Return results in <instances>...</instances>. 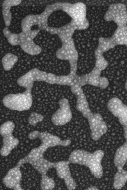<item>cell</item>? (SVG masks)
<instances>
[{"label":"cell","mask_w":127,"mask_h":190,"mask_svg":"<svg viewBox=\"0 0 127 190\" xmlns=\"http://www.w3.org/2000/svg\"><path fill=\"white\" fill-rule=\"evenodd\" d=\"M60 10L71 18L69 23L76 30H85L89 27V22L86 18V7L84 3L60 2Z\"/></svg>","instance_id":"6da1fadb"},{"label":"cell","mask_w":127,"mask_h":190,"mask_svg":"<svg viewBox=\"0 0 127 190\" xmlns=\"http://www.w3.org/2000/svg\"><path fill=\"white\" fill-rule=\"evenodd\" d=\"M57 76L34 68L18 78L17 82L19 85L26 89L32 90L35 81H44L50 84H56Z\"/></svg>","instance_id":"7a4b0ae2"},{"label":"cell","mask_w":127,"mask_h":190,"mask_svg":"<svg viewBox=\"0 0 127 190\" xmlns=\"http://www.w3.org/2000/svg\"><path fill=\"white\" fill-rule=\"evenodd\" d=\"M59 10L60 2L48 5L41 14H30L25 17L22 20V26L27 30H31L32 27L35 25L38 26V29L44 30L48 26V19L50 15L54 12Z\"/></svg>","instance_id":"3957f363"},{"label":"cell","mask_w":127,"mask_h":190,"mask_svg":"<svg viewBox=\"0 0 127 190\" xmlns=\"http://www.w3.org/2000/svg\"><path fill=\"white\" fill-rule=\"evenodd\" d=\"M2 101L4 106L11 110H27L32 104V90L26 89L23 93L9 94L3 98Z\"/></svg>","instance_id":"277c9868"},{"label":"cell","mask_w":127,"mask_h":190,"mask_svg":"<svg viewBox=\"0 0 127 190\" xmlns=\"http://www.w3.org/2000/svg\"><path fill=\"white\" fill-rule=\"evenodd\" d=\"M62 47L57 51L56 54L59 59L68 61L70 72L76 73L78 54L73 39L62 43Z\"/></svg>","instance_id":"5b68a950"},{"label":"cell","mask_w":127,"mask_h":190,"mask_svg":"<svg viewBox=\"0 0 127 190\" xmlns=\"http://www.w3.org/2000/svg\"><path fill=\"white\" fill-rule=\"evenodd\" d=\"M104 18L106 21H113L118 27L127 26V9L126 6L122 3L110 4L104 16Z\"/></svg>","instance_id":"8992f818"},{"label":"cell","mask_w":127,"mask_h":190,"mask_svg":"<svg viewBox=\"0 0 127 190\" xmlns=\"http://www.w3.org/2000/svg\"><path fill=\"white\" fill-rule=\"evenodd\" d=\"M59 108L52 115L51 120L53 124L61 126L70 121L72 115L68 100L66 98L62 99L59 101Z\"/></svg>","instance_id":"52a82bcc"},{"label":"cell","mask_w":127,"mask_h":190,"mask_svg":"<svg viewBox=\"0 0 127 190\" xmlns=\"http://www.w3.org/2000/svg\"><path fill=\"white\" fill-rule=\"evenodd\" d=\"M87 120L91 137L93 140L97 141L107 132L108 128L106 124L98 113H93Z\"/></svg>","instance_id":"ba28073f"},{"label":"cell","mask_w":127,"mask_h":190,"mask_svg":"<svg viewBox=\"0 0 127 190\" xmlns=\"http://www.w3.org/2000/svg\"><path fill=\"white\" fill-rule=\"evenodd\" d=\"M109 111L118 119L123 127L127 126V106L118 98L110 99L107 104Z\"/></svg>","instance_id":"9c48e42d"},{"label":"cell","mask_w":127,"mask_h":190,"mask_svg":"<svg viewBox=\"0 0 127 190\" xmlns=\"http://www.w3.org/2000/svg\"><path fill=\"white\" fill-rule=\"evenodd\" d=\"M68 161H62L54 163V168L56 169L58 177L64 180L67 188L69 190H74L77 187L76 184L71 176Z\"/></svg>","instance_id":"30bf717a"},{"label":"cell","mask_w":127,"mask_h":190,"mask_svg":"<svg viewBox=\"0 0 127 190\" xmlns=\"http://www.w3.org/2000/svg\"><path fill=\"white\" fill-rule=\"evenodd\" d=\"M21 165L17 163L10 169L3 179V182L7 188L14 190H22L20 182L22 175L20 169Z\"/></svg>","instance_id":"8fae6325"},{"label":"cell","mask_w":127,"mask_h":190,"mask_svg":"<svg viewBox=\"0 0 127 190\" xmlns=\"http://www.w3.org/2000/svg\"><path fill=\"white\" fill-rule=\"evenodd\" d=\"M38 138L41 140V144L47 147L60 146L67 147L71 143L70 139L62 140L58 136L52 135L47 131L39 132Z\"/></svg>","instance_id":"7c38bea8"},{"label":"cell","mask_w":127,"mask_h":190,"mask_svg":"<svg viewBox=\"0 0 127 190\" xmlns=\"http://www.w3.org/2000/svg\"><path fill=\"white\" fill-rule=\"evenodd\" d=\"M86 75L79 76L76 73H69L67 75L58 76L56 84L63 86H72L78 84L82 86L87 84Z\"/></svg>","instance_id":"4fadbf2b"},{"label":"cell","mask_w":127,"mask_h":190,"mask_svg":"<svg viewBox=\"0 0 127 190\" xmlns=\"http://www.w3.org/2000/svg\"><path fill=\"white\" fill-rule=\"evenodd\" d=\"M101 72L94 67L90 73L87 74L88 84L99 87L102 89L107 88L109 82L107 78L101 76Z\"/></svg>","instance_id":"5bb4252c"},{"label":"cell","mask_w":127,"mask_h":190,"mask_svg":"<svg viewBox=\"0 0 127 190\" xmlns=\"http://www.w3.org/2000/svg\"><path fill=\"white\" fill-rule=\"evenodd\" d=\"M2 136L3 144L0 149V153L2 156L6 157L17 146L19 141L18 139L13 136L12 133L7 134Z\"/></svg>","instance_id":"9a60e30c"},{"label":"cell","mask_w":127,"mask_h":190,"mask_svg":"<svg viewBox=\"0 0 127 190\" xmlns=\"http://www.w3.org/2000/svg\"><path fill=\"white\" fill-rule=\"evenodd\" d=\"M95 157L93 163L89 169L92 174L96 178H100L103 176V168L102 160L104 155V151L98 150L94 152Z\"/></svg>","instance_id":"2e32d148"},{"label":"cell","mask_w":127,"mask_h":190,"mask_svg":"<svg viewBox=\"0 0 127 190\" xmlns=\"http://www.w3.org/2000/svg\"><path fill=\"white\" fill-rule=\"evenodd\" d=\"M21 0H5L2 4V14L6 27L10 26L12 20L11 9L12 7L17 6L21 2Z\"/></svg>","instance_id":"e0dca14e"},{"label":"cell","mask_w":127,"mask_h":190,"mask_svg":"<svg viewBox=\"0 0 127 190\" xmlns=\"http://www.w3.org/2000/svg\"><path fill=\"white\" fill-rule=\"evenodd\" d=\"M76 109L81 112L84 117L87 119L92 115L86 97L84 92L76 96Z\"/></svg>","instance_id":"ac0fdd59"},{"label":"cell","mask_w":127,"mask_h":190,"mask_svg":"<svg viewBox=\"0 0 127 190\" xmlns=\"http://www.w3.org/2000/svg\"><path fill=\"white\" fill-rule=\"evenodd\" d=\"M127 161V141L116 150L115 153L114 163L118 169L123 168Z\"/></svg>","instance_id":"d6986e66"},{"label":"cell","mask_w":127,"mask_h":190,"mask_svg":"<svg viewBox=\"0 0 127 190\" xmlns=\"http://www.w3.org/2000/svg\"><path fill=\"white\" fill-rule=\"evenodd\" d=\"M31 164L38 172L42 175L46 174L50 169L54 167V163L48 161L43 156L36 159Z\"/></svg>","instance_id":"ffe728a7"},{"label":"cell","mask_w":127,"mask_h":190,"mask_svg":"<svg viewBox=\"0 0 127 190\" xmlns=\"http://www.w3.org/2000/svg\"><path fill=\"white\" fill-rule=\"evenodd\" d=\"M111 37L116 46L124 45L127 47V26L118 27Z\"/></svg>","instance_id":"44dd1931"},{"label":"cell","mask_w":127,"mask_h":190,"mask_svg":"<svg viewBox=\"0 0 127 190\" xmlns=\"http://www.w3.org/2000/svg\"><path fill=\"white\" fill-rule=\"evenodd\" d=\"M20 46L24 52L31 55L38 54L42 51L41 47L36 44L33 39L21 41Z\"/></svg>","instance_id":"7402d4cb"},{"label":"cell","mask_w":127,"mask_h":190,"mask_svg":"<svg viewBox=\"0 0 127 190\" xmlns=\"http://www.w3.org/2000/svg\"><path fill=\"white\" fill-rule=\"evenodd\" d=\"M113 179V186L114 189H122L127 182V170L123 169H117Z\"/></svg>","instance_id":"603a6c76"},{"label":"cell","mask_w":127,"mask_h":190,"mask_svg":"<svg viewBox=\"0 0 127 190\" xmlns=\"http://www.w3.org/2000/svg\"><path fill=\"white\" fill-rule=\"evenodd\" d=\"M116 46L111 37H100L98 39V45L95 51L103 54Z\"/></svg>","instance_id":"cb8c5ba5"},{"label":"cell","mask_w":127,"mask_h":190,"mask_svg":"<svg viewBox=\"0 0 127 190\" xmlns=\"http://www.w3.org/2000/svg\"><path fill=\"white\" fill-rule=\"evenodd\" d=\"M18 60V57L12 53H8L5 54L2 60V63L4 70L6 71L10 70Z\"/></svg>","instance_id":"d4e9b609"},{"label":"cell","mask_w":127,"mask_h":190,"mask_svg":"<svg viewBox=\"0 0 127 190\" xmlns=\"http://www.w3.org/2000/svg\"><path fill=\"white\" fill-rule=\"evenodd\" d=\"M95 67L102 71L108 66V63L102 54L95 51Z\"/></svg>","instance_id":"484cf974"},{"label":"cell","mask_w":127,"mask_h":190,"mask_svg":"<svg viewBox=\"0 0 127 190\" xmlns=\"http://www.w3.org/2000/svg\"><path fill=\"white\" fill-rule=\"evenodd\" d=\"M55 186L54 180L46 174L42 175L40 182V187L42 190H51Z\"/></svg>","instance_id":"4316f807"},{"label":"cell","mask_w":127,"mask_h":190,"mask_svg":"<svg viewBox=\"0 0 127 190\" xmlns=\"http://www.w3.org/2000/svg\"><path fill=\"white\" fill-rule=\"evenodd\" d=\"M15 127V124L12 122L7 121L3 123L0 128V133L2 136L8 133H12Z\"/></svg>","instance_id":"83f0119b"},{"label":"cell","mask_w":127,"mask_h":190,"mask_svg":"<svg viewBox=\"0 0 127 190\" xmlns=\"http://www.w3.org/2000/svg\"><path fill=\"white\" fill-rule=\"evenodd\" d=\"M40 30L38 29L27 31H22L19 33L21 41L22 40L34 39Z\"/></svg>","instance_id":"f1b7e54d"},{"label":"cell","mask_w":127,"mask_h":190,"mask_svg":"<svg viewBox=\"0 0 127 190\" xmlns=\"http://www.w3.org/2000/svg\"><path fill=\"white\" fill-rule=\"evenodd\" d=\"M44 118L43 116L41 114L36 112L31 113L28 119L29 124L31 125L35 126L39 122L42 121Z\"/></svg>","instance_id":"f546056e"},{"label":"cell","mask_w":127,"mask_h":190,"mask_svg":"<svg viewBox=\"0 0 127 190\" xmlns=\"http://www.w3.org/2000/svg\"><path fill=\"white\" fill-rule=\"evenodd\" d=\"M7 39L8 43L12 46L20 45L21 40L19 34L12 33Z\"/></svg>","instance_id":"4dcf8cb0"},{"label":"cell","mask_w":127,"mask_h":190,"mask_svg":"<svg viewBox=\"0 0 127 190\" xmlns=\"http://www.w3.org/2000/svg\"><path fill=\"white\" fill-rule=\"evenodd\" d=\"M72 93L76 96L83 92L82 87L78 84H75L70 86Z\"/></svg>","instance_id":"1f68e13d"},{"label":"cell","mask_w":127,"mask_h":190,"mask_svg":"<svg viewBox=\"0 0 127 190\" xmlns=\"http://www.w3.org/2000/svg\"><path fill=\"white\" fill-rule=\"evenodd\" d=\"M39 132L38 131H34L31 132L28 135L29 138L32 140L37 138Z\"/></svg>","instance_id":"d6a6232c"},{"label":"cell","mask_w":127,"mask_h":190,"mask_svg":"<svg viewBox=\"0 0 127 190\" xmlns=\"http://www.w3.org/2000/svg\"><path fill=\"white\" fill-rule=\"evenodd\" d=\"M3 32L4 36L6 38L9 36L12 33V32L7 27H6L3 28Z\"/></svg>","instance_id":"836d02e7"},{"label":"cell","mask_w":127,"mask_h":190,"mask_svg":"<svg viewBox=\"0 0 127 190\" xmlns=\"http://www.w3.org/2000/svg\"><path fill=\"white\" fill-rule=\"evenodd\" d=\"M125 88L126 90L127 91V79L125 84Z\"/></svg>","instance_id":"e575fe53"}]
</instances>
